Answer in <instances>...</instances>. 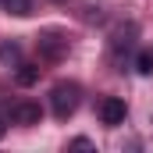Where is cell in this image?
I'll return each instance as SVG.
<instances>
[{"mask_svg":"<svg viewBox=\"0 0 153 153\" xmlns=\"http://www.w3.org/2000/svg\"><path fill=\"white\" fill-rule=\"evenodd\" d=\"M78 96H82V89H78L75 82H57L53 85V93H50V107H53V114L61 117H71L78 107Z\"/></svg>","mask_w":153,"mask_h":153,"instance_id":"6da1fadb","label":"cell"},{"mask_svg":"<svg viewBox=\"0 0 153 153\" xmlns=\"http://www.w3.org/2000/svg\"><path fill=\"white\" fill-rule=\"evenodd\" d=\"M100 117H103V125H111V128L125 125V100H121V96H107V100L100 103Z\"/></svg>","mask_w":153,"mask_h":153,"instance_id":"7a4b0ae2","label":"cell"},{"mask_svg":"<svg viewBox=\"0 0 153 153\" xmlns=\"http://www.w3.org/2000/svg\"><path fill=\"white\" fill-rule=\"evenodd\" d=\"M39 117H43L39 103H18V107H11V121L14 125H39Z\"/></svg>","mask_w":153,"mask_h":153,"instance_id":"3957f363","label":"cell"},{"mask_svg":"<svg viewBox=\"0 0 153 153\" xmlns=\"http://www.w3.org/2000/svg\"><path fill=\"white\" fill-rule=\"evenodd\" d=\"M64 46H68V39H57V36H43L39 39V50H43L46 57H53V61L64 53Z\"/></svg>","mask_w":153,"mask_h":153,"instance_id":"277c9868","label":"cell"},{"mask_svg":"<svg viewBox=\"0 0 153 153\" xmlns=\"http://www.w3.org/2000/svg\"><path fill=\"white\" fill-rule=\"evenodd\" d=\"M135 71L139 75H153V46H146V50L135 53Z\"/></svg>","mask_w":153,"mask_h":153,"instance_id":"5b68a950","label":"cell"},{"mask_svg":"<svg viewBox=\"0 0 153 153\" xmlns=\"http://www.w3.org/2000/svg\"><path fill=\"white\" fill-rule=\"evenodd\" d=\"M39 82V64H18V85H36Z\"/></svg>","mask_w":153,"mask_h":153,"instance_id":"8992f818","label":"cell"},{"mask_svg":"<svg viewBox=\"0 0 153 153\" xmlns=\"http://www.w3.org/2000/svg\"><path fill=\"white\" fill-rule=\"evenodd\" d=\"M4 7H7V14H14V18L32 14V0H4Z\"/></svg>","mask_w":153,"mask_h":153,"instance_id":"52a82bcc","label":"cell"},{"mask_svg":"<svg viewBox=\"0 0 153 153\" xmlns=\"http://www.w3.org/2000/svg\"><path fill=\"white\" fill-rule=\"evenodd\" d=\"M0 61H4V64H18V61H22V46H18V43H4V46H0Z\"/></svg>","mask_w":153,"mask_h":153,"instance_id":"ba28073f","label":"cell"},{"mask_svg":"<svg viewBox=\"0 0 153 153\" xmlns=\"http://www.w3.org/2000/svg\"><path fill=\"white\" fill-rule=\"evenodd\" d=\"M71 146H75V150H93V143H89V139H71Z\"/></svg>","mask_w":153,"mask_h":153,"instance_id":"9c48e42d","label":"cell"},{"mask_svg":"<svg viewBox=\"0 0 153 153\" xmlns=\"http://www.w3.org/2000/svg\"><path fill=\"white\" fill-rule=\"evenodd\" d=\"M4 132H7V121H4V114H0V139H4Z\"/></svg>","mask_w":153,"mask_h":153,"instance_id":"30bf717a","label":"cell"}]
</instances>
